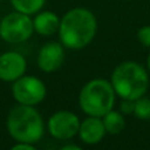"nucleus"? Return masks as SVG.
<instances>
[{"mask_svg": "<svg viewBox=\"0 0 150 150\" xmlns=\"http://www.w3.org/2000/svg\"><path fill=\"white\" fill-rule=\"evenodd\" d=\"M98 32L96 17L87 8H73L61 18L58 36L61 44L71 50H80L90 45Z\"/></svg>", "mask_w": 150, "mask_h": 150, "instance_id": "f257e3e1", "label": "nucleus"}, {"mask_svg": "<svg viewBox=\"0 0 150 150\" xmlns=\"http://www.w3.org/2000/svg\"><path fill=\"white\" fill-rule=\"evenodd\" d=\"M7 132L15 141L34 145L44 137V119L33 105L18 104L7 116Z\"/></svg>", "mask_w": 150, "mask_h": 150, "instance_id": "f03ea898", "label": "nucleus"}, {"mask_svg": "<svg viewBox=\"0 0 150 150\" xmlns=\"http://www.w3.org/2000/svg\"><path fill=\"white\" fill-rule=\"evenodd\" d=\"M111 83L119 98L137 100L148 92L150 84L148 69L134 61H125L113 69Z\"/></svg>", "mask_w": 150, "mask_h": 150, "instance_id": "7ed1b4c3", "label": "nucleus"}, {"mask_svg": "<svg viewBox=\"0 0 150 150\" xmlns=\"http://www.w3.org/2000/svg\"><path fill=\"white\" fill-rule=\"evenodd\" d=\"M78 100L80 109L87 116L103 117L107 112L113 109L116 92L111 80L96 78L83 86Z\"/></svg>", "mask_w": 150, "mask_h": 150, "instance_id": "20e7f679", "label": "nucleus"}, {"mask_svg": "<svg viewBox=\"0 0 150 150\" xmlns=\"http://www.w3.org/2000/svg\"><path fill=\"white\" fill-rule=\"evenodd\" d=\"M33 32V20L29 15L15 11L1 17L0 38L7 44H23L30 38Z\"/></svg>", "mask_w": 150, "mask_h": 150, "instance_id": "39448f33", "label": "nucleus"}, {"mask_svg": "<svg viewBox=\"0 0 150 150\" xmlns=\"http://www.w3.org/2000/svg\"><path fill=\"white\" fill-rule=\"evenodd\" d=\"M12 95L18 104L34 107L46 98V86L40 78L24 74L13 82Z\"/></svg>", "mask_w": 150, "mask_h": 150, "instance_id": "423d86ee", "label": "nucleus"}, {"mask_svg": "<svg viewBox=\"0 0 150 150\" xmlns=\"http://www.w3.org/2000/svg\"><path fill=\"white\" fill-rule=\"evenodd\" d=\"M80 120L71 111H58L47 120V130L55 140H71L79 132Z\"/></svg>", "mask_w": 150, "mask_h": 150, "instance_id": "0eeeda50", "label": "nucleus"}, {"mask_svg": "<svg viewBox=\"0 0 150 150\" xmlns=\"http://www.w3.org/2000/svg\"><path fill=\"white\" fill-rule=\"evenodd\" d=\"M65 61V46L61 42H47L37 54V66L44 73H54Z\"/></svg>", "mask_w": 150, "mask_h": 150, "instance_id": "6e6552de", "label": "nucleus"}, {"mask_svg": "<svg viewBox=\"0 0 150 150\" xmlns=\"http://www.w3.org/2000/svg\"><path fill=\"white\" fill-rule=\"evenodd\" d=\"M26 59L17 52H5L0 54V80L13 83L26 71Z\"/></svg>", "mask_w": 150, "mask_h": 150, "instance_id": "1a4fd4ad", "label": "nucleus"}, {"mask_svg": "<svg viewBox=\"0 0 150 150\" xmlns=\"http://www.w3.org/2000/svg\"><path fill=\"white\" fill-rule=\"evenodd\" d=\"M105 128H104L101 117L88 116L79 125V138L86 145H96L101 142V140L105 136Z\"/></svg>", "mask_w": 150, "mask_h": 150, "instance_id": "9d476101", "label": "nucleus"}, {"mask_svg": "<svg viewBox=\"0 0 150 150\" xmlns=\"http://www.w3.org/2000/svg\"><path fill=\"white\" fill-rule=\"evenodd\" d=\"M61 18L52 11H40L33 18L34 32L40 36H53L59 29Z\"/></svg>", "mask_w": 150, "mask_h": 150, "instance_id": "9b49d317", "label": "nucleus"}, {"mask_svg": "<svg viewBox=\"0 0 150 150\" xmlns=\"http://www.w3.org/2000/svg\"><path fill=\"white\" fill-rule=\"evenodd\" d=\"M101 120H103L105 132L109 133V134H119L125 128V119L121 115V112L111 109L101 117Z\"/></svg>", "mask_w": 150, "mask_h": 150, "instance_id": "f8f14e48", "label": "nucleus"}, {"mask_svg": "<svg viewBox=\"0 0 150 150\" xmlns=\"http://www.w3.org/2000/svg\"><path fill=\"white\" fill-rule=\"evenodd\" d=\"M45 1L46 0H11V4L15 8V11L32 16L44 8Z\"/></svg>", "mask_w": 150, "mask_h": 150, "instance_id": "ddd939ff", "label": "nucleus"}, {"mask_svg": "<svg viewBox=\"0 0 150 150\" xmlns=\"http://www.w3.org/2000/svg\"><path fill=\"white\" fill-rule=\"evenodd\" d=\"M133 115L140 120H150V98L144 95L134 100Z\"/></svg>", "mask_w": 150, "mask_h": 150, "instance_id": "4468645a", "label": "nucleus"}, {"mask_svg": "<svg viewBox=\"0 0 150 150\" xmlns=\"http://www.w3.org/2000/svg\"><path fill=\"white\" fill-rule=\"evenodd\" d=\"M137 40L141 42V45L150 49V25H145L138 29Z\"/></svg>", "mask_w": 150, "mask_h": 150, "instance_id": "2eb2a0df", "label": "nucleus"}, {"mask_svg": "<svg viewBox=\"0 0 150 150\" xmlns=\"http://www.w3.org/2000/svg\"><path fill=\"white\" fill-rule=\"evenodd\" d=\"M120 109H121L122 113H133V109H134V100H128V99H122L121 104H120Z\"/></svg>", "mask_w": 150, "mask_h": 150, "instance_id": "dca6fc26", "label": "nucleus"}, {"mask_svg": "<svg viewBox=\"0 0 150 150\" xmlns=\"http://www.w3.org/2000/svg\"><path fill=\"white\" fill-rule=\"evenodd\" d=\"M12 150H36L33 144H28V142H18L16 141L15 145H12Z\"/></svg>", "mask_w": 150, "mask_h": 150, "instance_id": "f3484780", "label": "nucleus"}, {"mask_svg": "<svg viewBox=\"0 0 150 150\" xmlns=\"http://www.w3.org/2000/svg\"><path fill=\"white\" fill-rule=\"evenodd\" d=\"M62 150H82V146L79 145H75V144H69V145H63Z\"/></svg>", "mask_w": 150, "mask_h": 150, "instance_id": "a211bd4d", "label": "nucleus"}, {"mask_svg": "<svg viewBox=\"0 0 150 150\" xmlns=\"http://www.w3.org/2000/svg\"><path fill=\"white\" fill-rule=\"evenodd\" d=\"M146 66H148V71L150 73V53L148 55V59H146Z\"/></svg>", "mask_w": 150, "mask_h": 150, "instance_id": "6ab92c4d", "label": "nucleus"}, {"mask_svg": "<svg viewBox=\"0 0 150 150\" xmlns=\"http://www.w3.org/2000/svg\"><path fill=\"white\" fill-rule=\"evenodd\" d=\"M0 21H1V17H0Z\"/></svg>", "mask_w": 150, "mask_h": 150, "instance_id": "aec40b11", "label": "nucleus"}]
</instances>
